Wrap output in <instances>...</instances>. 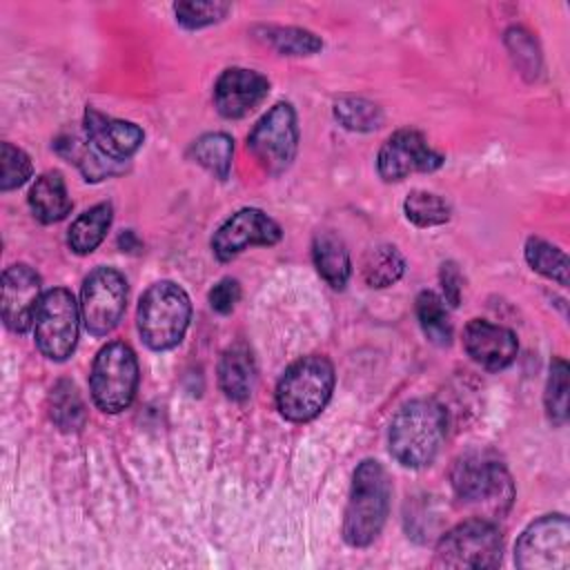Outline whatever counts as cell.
I'll list each match as a JSON object with an SVG mask.
<instances>
[{
  "label": "cell",
  "instance_id": "6da1fadb",
  "mask_svg": "<svg viewBox=\"0 0 570 570\" xmlns=\"http://www.w3.org/2000/svg\"><path fill=\"white\" fill-rule=\"evenodd\" d=\"M448 416L432 399L407 401L390 423V454L405 468L430 465L445 439Z\"/></svg>",
  "mask_w": 570,
  "mask_h": 570
},
{
  "label": "cell",
  "instance_id": "7a4b0ae2",
  "mask_svg": "<svg viewBox=\"0 0 570 570\" xmlns=\"http://www.w3.org/2000/svg\"><path fill=\"white\" fill-rule=\"evenodd\" d=\"M392 483L376 459H365L354 470L350 501L343 519V539L352 548H367L383 530L390 512Z\"/></svg>",
  "mask_w": 570,
  "mask_h": 570
},
{
  "label": "cell",
  "instance_id": "3957f363",
  "mask_svg": "<svg viewBox=\"0 0 570 570\" xmlns=\"http://www.w3.org/2000/svg\"><path fill=\"white\" fill-rule=\"evenodd\" d=\"M334 390V365L312 354L292 363L276 385V407L294 423L312 421L327 405Z\"/></svg>",
  "mask_w": 570,
  "mask_h": 570
},
{
  "label": "cell",
  "instance_id": "277c9868",
  "mask_svg": "<svg viewBox=\"0 0 570 570\" xmlns=\"http://www.w3.org/2000/svg\"><path fill=\"white\" fill-rule=\"evenodd\" d=\"M191 303L187 292L171 283L160 281L145 289L138 303V332L147 347L163 352L178 345L187 332Z\"/></svg>",
  "mask_w": 570,
  "mask_h": 570
},
{
  "label": "cell",
  "instance_id": "5b68a950",
  "mask_svg": "<svg viewBox=\"0 0 570 570\" xmlns=\"http://www.w3.org/2000/svg\"><path fill=\"white\" fill-rule=\"evenodd\" d=\"M452 490L463 505L503 514L514 497V485L508 470L492 459L470 454L461 456L452 468Z\"/></svg>",
  "mask_w": 570,
  "mask_h": 570
},
{
  "label": "cell",
  "instance_id": "8992f818",
  "mask_svg": "<svg viewBox=\"0 0 570 570\" xmlns=\"http://www.w3.org/2000/svg\"><path fill=\"white\" fill-rule=\"evenodd\" d=\"M89 387L98 410L107 414L127 410L138 387V361L134 350L122 341H111L100 347L94 358Z\"/></svg>",
  "mask_w": 570,
  "mask_h": 570
},
{
  "label": "cell",
  "instance_id": "52a82bcc",
  "mask_svg": "<svg viewBox=\"0 0 570 570\" xmlns=\"http://www.w3.org/2000/svg\"><path fill=\"white\" fill-rule=\"evenodd\" d=\"M503 541L499 528L488 519H468L448 530L434 550L436 568H497Z\"/></svg>",
  "mask_w": 570,
  "mask_h": 570
},
{
  "label": "cell",
  "instance_id": "ba28073f",
  "mask_svg": "<svg viewBox=\"0 0 570 570\" xmlns=\"http://www.w3.org/2000/svg\"><path fill=\"white\" fill-rule=\"evenodd\" d=\"M78 321L80 309L69 289L53 287L45 292L33 321L38 350L51 361H65L71 356L78 341Z\"/></svg>",
  "mask_w": 570,
  "mask_h": 570
},
{
  "label": "cell",
  "instance_id": "9c48e42d",
  "mask_svg": "<svg viewBox=\"0 0 570 570\" xmlns=\"http://www.w3.org/2000/svg\"><path fill=\"white\" fill-rule=\"evenodd\" d=\"M514 563L523 570H566L570 566V523L563 514L532 521L514 546Z\"/></svg>",
  "mask_w": 570,
  "mask_h": 570
},
{
  "label": "cell",
  "instance_id": "30bf717a",
  "mask_svg": "<svg viewBox=\"0 0 570 570\" xmlns=\"http://www.w3.org/2000/svg\"><path fill=\"white\" fill-rule=\"evenodd\" d=\"M296 147L298 125L289 102H276L247 136V149L269 174L285 171L296 156Z\"/></svg>",
  "mask_w": 570,
  "mask_h": 570
},
{
  "label": "cell",
  "instance_id": "8fae6325",
  "mask_svg": "<svg viewBox=\"0 0 570 570\" xmlns=\"http://www.w3.org/2000/svg\"><path fill=\"white\" fill-rule=\"evenodd\" d=\"M127 307V281L114 267H96L82 283L80 316L89 334L107 336Z\"/></svg>",
  "mask_w": 570,
  "mask_h": 570
},
{
  "label": "cell",
  "instance_id": "7c38bea8",
  "mask_svg": "<svg viewBox=\"0 0 570 570\" xmlns=\"http://www.w3.org/2000/svg\"><path fill=\"white\" fill-rule=\"evenodd\" d=\"M443 160L445 158L428 145L421 131L399 129L383 142L376 158V169L383 180L396 183L414 171H434L443 165Z\"/></svg>",
  "mask_w": 570,
  "mask_h": 570
},
{
  "label": "cell",
  "instance_id": "4fadbf2b",
  "mask_svg": "<svg viewBox=\"0 0 570 570\" xmlns=\"http://www.w3.org/2000/svg\"><path fill=\"white\" fill-rule=\"evenodd\" d=\"M281 240V227L265 212L245 207L232 214L214 234L212 249L218 261H232L252 245H274Z\"/></svg>",
  "mask_w": 570,
  "mask_h": 570
},
{
  "label": "cell",
  "instance_id": "5bb4252c",
  "mask_svg": "<svg viewBox=\"0 0 570 570\" xmlns=\"http://www.w3.org/2000/svg\"><path fill=\"white\" fill-rule=\"evenodd\" d=\"M40 276L29 265H11L2 274V318L11 332L24 334L40 305Z\"/></svg>",
  "mask_w": 570,
  "mask_h": 570
},
{
  "label": "cell",
  "instance_id": "9a60e30c",
  "mask_svg": "<svg viewBox=\"0 0 570 570\" xmlns=\"http://www.w3.org/2000/svg\"><path fill=\"white\" fill-rule=\"evenodd\" d=\"M269 94V80L243 67L225 69L214 85V105L225 118H243L254 111Z\"/></svg>",
  "mask_w": 570,
  "mask_h": 570
},
{
  "label": "cell",
  "instance_id": "2e32d148",
  "mask_svg": "<svg viewBox=\"0 0 570 570\" xmlns=\"http://www.w3.org/2000/svg\"><path fill=\"white\" fill-rule=\"evenodd\" d=\"M463 347L468 356L485 370L499 372L517 356V336L512 330L483 318H472L463 330Z\"/></svg>",
  "mask_w": 570,
  "mask_h": 570
},
{
  "label": "cell",
  "instance_id": "e0dca14e",
  "mask_svg": "<svg viewBox=\"0 0 570 570\" xmlns=\"http://www.w3.org/2000/svg\"><path fill=\"white\" fill-rule=\"evenodd\" d=\"M85 138L109 160L122 163L142 145V129L129 120L109 118L96 109L85 111Z\"/></svg>",
  "mask_w": 570,
  "mask_h": 570
},
{
  "label": "cell",
  "instance_id": "ac0fdd59",
  "mask_svg": "<svg viewBox=\"0 0 570 570\" xmlns=\"http://www.w3.org/2000/svg\"><path fill=\"white\" fill-rule=\"evenodd\" d=\"M256 383V363L245 343H234L223 352L218 363V385L232 401L249 399Z\"/></svg>",
  "mask_w": 570,
  "mask_h": 570
},
{
  "label": "cell",
  "instance_id": "d6986e66",
  "mask_svg": "<svg viewBox=\"0 0 570 570\" xmlns=\"http://www.w3.org/2000/svg\"><path fill=\"white\" fill-rule=\"evenodd\" d=\"M29 207L45 225L58 223L71 212V198L58 171H45L33 180L29 189Z\"/></svg>",
  "mask_w": 570,
  "mask_h": 570
},
{
  "label": "cell",
  "instance_id": "ffe728a7",
  "mask_svg": "<svg viewBox=\"0 0 570 570\" xmlns=\"http://www.w3.org/2000/svg\"><path fill=\"white\" fill-rule=\"evenodd\" d=\"M312 258L325 283H330L334 289H343L347 285L352 265L341 236L334 232H318L312 243Z\"/></svg>",
  "mask_w": 570,
  "mask_h": 570
},
{
  "label": "cell",
  "instance_id": "44dd1931",
  "mask_svg": "<svg viewBox=\"0 0 570 570\" xmlns=\"http://www.w3.org/2000/svg\"><path fill=\"white\" fill-rule=\"evenodd\" d=\"M111 218H114V212H111L109 203L94 205L91 209L80 214L69 227V234H67L69 247L80 256L91 254L102 243V238L111 225Z\"/></svg>",
  "mask_w": 570,
  "mask_h": 570
},
{
  "label": "cell",
  "instance_id": "7402d4cb",
  "mask_svg": "<svg viewBox=\"0 0 570 570\" xmlns=\"http://www.w3.org/2000/svg\"><path fill=\"white\" fill-rule=\"evenodd\" d=\"M405 272V261L394 245H376L365 252L361 261L363 281L370 287H387Z\"/></svg>",
  "mask_w": 570,
  "mask_h": 570
},
{
  "label": "cell",
  "instance_id": "603a6c76",
  "mask_svg": "<svg viewBox=\"0 0 570 570\" xmlns=\"http://www.w3.org/2000/svg\"><path fill=\"white\" fill-rule=\"evenodd\" d=\"M416 318L430 343L439 347H445L452 343L450 314H448L445 301L439 294L425 289L416 296Z\"/></svg>",
  "mask_w": 570,
  "mask_h": 570
},
{
  "label": "cell",
  "instance_id": "cb8c5ba5",
  "mask_svg": "<svg viewBox=\"0 0 570 570\" xmlns=\"http://www.w3.org/2000/svg\"><path fill=\"white\" fill-rule=\"evenodd\" d=\"M49 416L62 432H78L85 425L87 410L71 381H58L51 390Z\"/></svg>",
  "mask_w": 570,
  "mask_h": 570
},
{
  "label": "cell",
  "instance_id": "d4e9b609",
  "mask_svg": "<svg viewBox=\"0 0 570 570\" xmlns=\"http://www.w3.org/2000/svg\"><path fill=\"white\" fill-rule=\"evenodd\" d=\"M191 156L200 167H205L218 180H225L232 169L234 140L223 131L205 134L191 145Z\"/></svg>",
  "mask_w": 570,
  "mask_h": 570
},
{
  "label": "cell",
  "instance_id": "484cf974",
  "mask_svg": "<svg viewBox=\"0 0 570 570\" xmlns=\"http://www.w3.org/2000/svg\"><path fill=\"white\" fill-rule=\"evenodd\" d=\"M256 33L265 45H269L283 56H312L323 49V40L316 33L298 27L269 24V27L256 29Z\"/></svg>",
  "mask_w": 570,
  "mask_h": 570
},
{
  "label": "cell",
  "instance_id": "4316f807",
  "mask_svg": "<svg viewBox=\"0 0 570 570\" xmlns=\"http://www.w3.org/2000/svg\"><path fill=\"white\" fill-rule=\"evenodd\" d=\"M334 118L350 131H374L383 125V109L361 96H341L334 102Z\"/></svg>",
  "mask_w": 570,
  "mask_h": 570
},
{
  "label": "cell",
  "instance_id": "83f0119b",
  "mask_svg": "<svg viewBox=\"0 0 570 570\" xmlns=\"http://www.w3.org/2000/svg\"><path fill=\"white\" fill-rule=\"evenodd\" d=\"M525 261H528V265L534 272L557 281L563 287L568 285V258H566V254L559 247L550 245L548 240L534 238V236L528 238V243H525Z\"/></svg>",
  "mask_w": 570,
  "mask_h": 570
},
{
  "label": "cell",
  "instance_id": "f1b7e54d",
  "mask_svg": "<svg viewBox=\"0 0 570 570\" xmlns=\"http://www.w3.org/2000/svg\"><path fill=\"white\" fill-rule=\"evenodd\" d=\"M403 212L407 220L416 227H434L450 220V205L441 196L423 189H414L407 194Z\"/></svg>",
  "mask_w": 570,
  "mask_h": 570
},
{
  "label": "cell",
  "instance_id": "f546056e",
  "mask_svg": "<svg viewBox=\"0 0 570 570\" xmlns=\"http://www.w3.org/2000/svg\"><path fill=\"white\" fill-rule=\"evenodd\" d=\"M546 412L554 425H563L568 419V365L563 358L550 363V376L546 385Z\"/></svg>",
  "mask_w": 570,
  "mask_h": 570
},
{
  "label": "cell",
  "instance_id": "4dcf8cb0",
  "mask_svg": "<svg viewBox=\"0 0 570 570\" xmlns=\"http://www.w3.org/2000/svg\"><path fill=\"white\" fill-rule=\"evenodd\" d=\"M229 11L227 2H178L174 4L176 22L185 29H200L223 20Z\"/></svg>",
  "mask_w": 570,
  "mask_h": 570
},
{
  "label": "cell",
  "instance_id": "1f68e13d",
  "mask_svg": "<svg viewBox=\"0 0 570 570\" xmlns=\"http://www.w3.org/2000/svg\"><path fill=\"white\" fill-rule=\"evenodd\" d=\"M0 167H2V176H0L2 191L20 187L31 176L29 156L22 149L13 147L11 142H2L0 147Z\"/></svg>",
  "mask_w": 570,
  "mask_h": 570
},
{
  "label": "cell",
  "instance_id": "d6a6232c",
  "mask_svg": "<svg viewBox=\"0 0 570 570\" xmlns=\"http://www.w3.org/2000/svg\"><path fill=\"white\" fill-rule=\"evenodd\" d=\"M505 42H508V47H510V51H512L517 65H519L523 71H534V73H537L541 58H539L537 45H534V40L530 38V33L523 31V29H510L508 36H505Z\"/></svg>",
  "mask_w": 570,
  "mask_h": 570
},
{
  "label": "cell",
  "instance_id": "836d02e7",
  "mask_svg": "<svg viewBox=\"0 0 570 570\" xmlns=\"http://www.w3.org/2000/svg\"><path fill=\"white\" fill-rule=\"evenodd\" d=\"M240 298V285L236 278H220L212 289H209V305L218 314H229Z\"/></svg>",
  "mask_w": 570,
  "mask_h": 570
},
{
  "label": "cell",
  "instance_id": "e575fe53",
  "mask_svg": "<svg viewBox=\"0 0 570 570\" xmlns=\"http://www.w3.org/2000/svg\"><path fill=\"white\" fill-rule=\"evenodd\" d=\"M441 285H443V294H445V303H450L452 307H456L461 303V292H463V278L459 267L448 261L441 265Z\"/></svg>",
  "mask_w": 570,
  "mask_h": 570
}]
</instances>
